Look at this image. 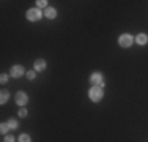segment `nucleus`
<instances>
[{"instance_id": "13", "label": "nucleus", "mask_w": 148, "mask_h": 142, "mask_svg": "<svg viewBox=\"0 0 148 142\" xmlns=\"http://www.w3.org/2000/svg\"><path fill=\"white\" fill-rule=\"evenodd\" d=\"M8 126H10V128H17V122H16V120H10V122H8Z\"/></svg>"}, {"instance_id": "18", "label": "nucleus", "mask_w": 148, "mask_h": 142, "mask_svg": "<svg viewBox=\"0 0 148 142\" xmlns=\"http://www.w3.org/2000/svg\"><path fill=\"white\" fill-rule=\"evenodd\" d=\"M5 142H14V137H13V136H6L5 137Z\"/></svg>"}, {"instance_id": "7", "label": "nucleus", "mask_w": 148, "mask_h": 142, "mask_svg": "<svg viewBox=\"0 0 148 142\" xmlns=\"http://www.w3.org/2000/svg\"><path fill=\"white\" fill-rule=\"evenodd\" d=\"M90 81H91L95 85H96V84L101 85V84H103V76H101L99 73H93V74H91V79H90Z\"/></svg>"}, {"instance_id": "6", "label": "nucleus", "mask_w": 148, "mask_h": 142, "mask_svg": "<svg viewBox=\"0 0 148 142\" xmlns=\"http://www.w3.org/2000/svg\"><path fill=\"white\" fill-rule=\"evenodd\" d=\"M44 68H46V62L43 59H38L35 62V71H44Z\"/></svg>"}, {"instance_id": "9", "label": "nucleus", "mask_w": 148, "mask_h": 142, "mask_svg": "<svg viewBox=\"0 0 148 142\" xmlns=\"http://www.w3.org/2000/svg\"><path fill=\"white\" fill-rule=\"evenodd\" d=\"M55 14H57V11H55L54 8H47V10H46V16H47L49 19H54Z\"/></svg>"}, {"instance_id": "10", "label": "nucleus", "mask_w": 148, "mask_h": 142, "mask_svg": "<svg viewBox=\"0 0 148 142\" xmlns=\"http://www.w3.org/2000/svg\"><path fill=\"white\" fill-rule=\"evenodd\" d=\"M6 101H8V92H6V90H2V97H0V103H2V104H5Z\"/></svg>"}, {"instance_id": "11", "label": "nucleus", "mask_w": 148, "mask_h": 142, "mask_svg": "<svg viewBox=\"0 0 148 142\" xmlns=\"http://www.w3.org/2000/svg\"><path fill=\"white\" fill-rule=\"evenodd\" d=\"M19 142H30V136H29V134H21Z\"/></svg>"}, {"instance_id": "12", "label": "nucleus", "mask_w": 148, "mask_h": 142, "mask_svg": "<svg viewBox=\"0 0 148 142\" xmlns=\"http://www.w3.org/2000/svg\"><path fill=\"white\" fill-rule=\"evenodd\" d=\"M0 128H2V130H0V131H2V133L3 134H6V133H8V123H2V126H0Z\"/></svg>"}, {"instance_id": "2", "label": "nucleus", "mask_w": 148, "mask_h": 142, "mask_svg": "<svg viewBox=\"0 0 148 142\" xmlns=\"http://www.w3.org/2000/svg\"><path fill=\"white\" fill-rule=\"evenodd\" d=\"M118 43H120L121 48H129V46L132 44V37L128 35V33H125V35H121V37L118 38Z\"/></svg>"}, {"instance_id": "1", "label": "nucleus", "mask_w": 148, "mask_h": 142, "mask_svg": "<svg viewBox=\"0 0 148 142\" xmlns=\"http://www.w3.org/2000/svg\"><path fill=\"white\" fill-rule=\"evenodd\" d=\"M88 93H90V99H91V101L98 103V101H101V98H103V88L98 87V85H95V87L90 88Z\"/></svg>"}, {"instance_id": "14", "label": "nucleus", "mask_w": 148, "mask_h": 142, "mask_svg": "<svg viewBox=\"0 0 148 142\" xmlns=\"http://www.w3.org/2000/svg\"><path fill=\"white\" fill-rule=\"evenodd\" d=\"M25 115H27V109L21 108V109H19V117H25Z\"/></svg>"}, {"instance_id": "16", "label": "nucleus", "mask_w": 148, "mask_h": 142, "mask_svg": "<svg viewBox=\"0 0 148 142\" xmlns=\"http://www.w3.org/2000/svg\"><path fill=\"white\" fill-rule=\"evenodd\" d=\"M27 77H29V79H35V70L29 71V73H27Z\"/></svg>"}, {"instance_id": "17", "label": "nucleus", "mask_w": 148, "mask_h": 142, "mask_svg": "<svg viewBox=\"0 0 148 142\" xmlns=\"http://www.w3.org/2000/svg\"><path fill=\"white\" fill-rule=\"evenodd\" d=\"M0 81H2V84H5L6 81H8V76H6V74H2V77H0Z\"/></svg>"}, {"instance_id": "8", "label": "nucleus", "mask_w": 148, "mask_h": 142, "mask_svg": "<svg viewBox=\"0 0 148 142\" xmlns=\"http://www.w3.org/2000/svg\"><path fill=\"white\" fill-rule=\"evenodd\" d=\"M136 41L139 43V44H147V41H148V37L145 33H140V35H137V38H136Z\"/></svg>"}, {"instance_id": "15", "label": "nucleus", "mask_w": 148, "mask_h": 142, "mask_svg": "<svg viewBox=\"0 0 148 142\" xmlns=\"http://www.w3.org/2000/svg\"><path fill=\"white\" fill-rule=\"evenodd\" d=\"M36 3H38V6H40V8H43V6L47 5V2H46V0H40V2H36Z\"/></svg>"}, {"instance_id": "5", "label": "nucleus", "mask_w": 148, "mask_h": 142, "mask_svg": "<svg viewBox=\"0 0 148 142\" xmlns=\"http://www.w3.org/2000/svg\"><path fill=\"white\" fill-rule=\"evenodd\" d=\"M27 99H29V98H27V95L24 93V92H19V93L16 95V103H17L19 106L27 104Z\"/></svg>"}, {"instance_id": "3", "label": "nucleus", "mask_w": 148, "mask_h": 142, "mask_svg": "<svg viewBox=\"0 0 148 142\" xmlns=\"http://www.w3.org/2000/svg\"><path fill=\"white\" fill-rule=\"evenodd\" d=\"M40 17H41V11H40V10L33 8V10H29V11H27V19H29V21H38Z\"/></svg>"}, {"instance_id": "4", "label": "nucleus", "mask_w": 148, "mask_h": 142, "mask_svg": "<svg viewBox=\"0 0 148 142\" xmlns=\"http://www.w3.org/2000/svg\"><path fill=\"white\" fill-rule=\"evenodd\" d=\"M22 74H24V66H21V65L13 66V70H11V76L13 77H21Z\"/></svg>"}]
</instances>
